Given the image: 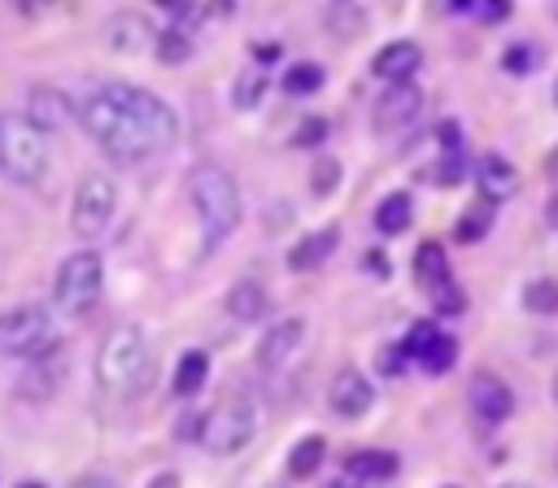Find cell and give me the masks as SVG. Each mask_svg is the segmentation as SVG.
I'll use <instances>...</instances> for the list:
<instances>
[{
	"mask_svg": "<svg viewBox=\"0 0 558 488\" xmlns=\"http://www.w3.org/2000/svg\"><path fill=\"white\" fill-rule=\"evenodd\" d=\"M78 122L113 161H148V157H157V144L148 139V131L105 87L92 91L87 100H78Z\"/></svg>",
	"mask_w": 558,
	"mask_h": 488,
	"instance_id": "cell-1",
	"label": "cell"
},
{
	"mask_svg": "<svg viewBox=\"0 0 558 488\" xmlns=\"http://www.w3.org/2000/svg\"><path fill=\"white\" fill-rule=\"evenodd\" d=\"M187 200H192V209L201 218L205 248H218L240 227V187L222 166L196 161L187 170Z\"/></svg>",
	"mask_w": 558,
	"mask_h": 488,
	"instance_id": "cell-2",
	"label": "cell"
},
{
	"mask_svg": "<svg viewBox=\"0 0 558 488\" xmlns=\"http://www.w3.org/2000/svg\"><path fill=\"white\" fill-rule=\"evenodd\" d=\"M96 379L105 392H118V396H135L148 388L153 379V349H148V335L140 327H113L96 353Z\"/></svg>",
	"mask_w": 558,
	"mask_h": 488,
	"instance_id": "cell-3",
	"label": "cell"
},
{
	"mask_svg": "<svg viewBox=\"0 0 558 488\" xmlns=\"http://www.w3.org/2000/svg\"><path fill=\"white\" fill-rule=\"evenodd\" d=\"M52 166L48 135L26 113H0V170L17 183H39Z\"/></svg>",
	"mask_w": 558,
	"mask_h": 488,
	"instance_id": "cell-4",
	"label": "cell"
},
{
	"mask_svg": "<svg viewBox=\"0 0 558 488\" xmlns=\"http://www.w3.org/2000/svg\"><path fill=\"white\" fill-rule=\"evenodd\" d=\"M100 288H105V266H100V253L92 248H78L70 253L61 266H57V279H52V301L61 314L70 318H83L96 301H100Z\"/></svg>",
	"mask_w": 558,
	"mask_h": 488,
	"instance_id": "cell-5",
	"label": "cell"
},
{
	"mask_svg": "<svg viewBox=\"0 0 558 488\" xmlns=\"http://www.w3.org/2000/svg\"><path fill=\"white\" fill-rule=\"evenodd\" d=\"M253 431H257V410H253V401H248L244 392H227V396L205 414V423H201V444H205L209 453H218V457H231V453H240V449L253 440Z\"/></svg>",
	"mask_w": 558,
	"mask_h": 488,
	"instance_id": "cell-6",
	"label": "cell"
},
{
	"mask_svg": "<svg viewBox=\"0 0 558 488\" xmlns=\"http://www.w3.org/2000/svg\"><path fill=\"white\" fill-rule=\"evenodd\" d=\"M57 349V327L44 305H13L0 314V353L4 357H48Z\"/></svg>",
	"mask_w": 558,
	"mask_h": 488,
	"instance_id": "cell-7",
	"label": "cell"
},
{
	"mask_svg": "<svg viewBox=\"0 0 558 488\" xmlns=\"http://www.w3.org/2000/svg\"><path fill=\"white\" fill-rule=\"evenodd\" d=\"M105 91H109L126 113H135V122L148 131V139L157 144V152L174 148V139H179V118H174V109H170L157 91L135 87V83H105Z\"/></svg>",
	"mask_w": 558,
	"mask_h": 488,
	"instance_id": "cell-8",
	"label": "cell"
},
{
	"mask_svg": "<svg viewBox=\"0 0 558 488\" xmlns=\"http://www.w3.org/2000/svg\"><path fill=\"white\" fill-rule=\"evenodd\" d=\"M113 209H118L113 179L109 174H83L74 187V200H70V231L78 240H96L113 222Z\"/></svg>",
	"mask_w": 558,
	"mask_h": 488,
	"instance_id": "cell-9",
	"label": "cell"
},
{
	"mask_svg": "<svg viewBox=\"0 0 558 488\" xmlns=\"http://www.w3.org/2000/svg\"><path fill=\"white\" fill-rule=\"evenodd\" d=\"M423 113V91L414 83H388V91L375 100V131L379 135H397L405 126H414Z\"/></svg>",
	"mask_w": 558,
	"mask_h": 488,
	"instance_id": "cell-10",
	"label": "cell"
},
{
	"mask_svg": "<svg viewBox=\"0 0 558 488\" xmlns=\"http://www.w3.org/2000/svg\"><path fill=\"white\" fill-rule=\"evenodd\" d=\"M327 405H331V414L336 418H344V423H353V418H362L371 405H375V383L362 375V370H340L336 379H331V388H327Z\"/></svg>",
	"mask_w": 558,
	"mask_h": 488,
	"instance_id": "cell-11",
	"label": "cell"
},
{
	"mask_svg": "<svg viewBox=\"0 0 558 488\" xmlns=\"http://www.w3.org/2000/svg\"><path fill=\"white\" fill-rule=\"evenodd\" d=\"M466 396H471L475 418H480V423H488V427H501V423L514 414V392H510L497 375H488V370H475V375H471Z\"/></svg>",
	"mask_w": 558,
	"mask_h": 488,
	"instance_id": "cell-12",
	"label": "cell"
},
{
	"mask_svg": "<svg viewBox=\"0 0 558 488\" xmlns=\"http://www.w3.org/2000/svg\"><path fill=\"white\" fill-rule=\"evenodd\" d=\"M105 44H109L113 52H122V57H140V52H148V48L157 44V26H153L144 13L122 9V13H113V17L105 22Z\"/></svg>",
	"mask_w": 558,
	"mask_h": 488,
	"instance_id": "cell-13",
	"label": "cell"
},
{
	"mask_svg": "<svg viewBox=\"0 0 558 488\" xmlns=\"http://www.w3.org/2000/svg\"><path fill=\"white\" fill-rule=\"evenodd\" d=\"M22 113L48 135V131H61V126L70 122L74 100H70L61 87H52V83H35V87L26 91V109H22Z\"/></svg>",
	"mask_w": 558,
	"mask_h": 488,
	"instance_id": "cell-14",
	"label": "cell"
},
{
	"mask_svg": "<svg viewBox=\"0 0 558 488\" xmlns=\"http://www.w3.org/2000/svg\"><path fill=\"white\" fill-rule=\"evenodd\" d=\"M418 65H423V52H418V44H410V39L384 44V48L375 52V61H371L375 78H388V83H410V74H414Z\"/></svg>",
	"mask_w": 558,
	"mask_h": 488,
	"instance_id": "cell-15",
	"label": "cell"
},
{
	"mask_svg": "<svg viewBox=\"0 0 558 488\" xmlns=\"http://www.w3.org/2000/svg\"><path fill=\"white\" fill-rule=\"evenodd\" d=\"M514 192H519V170H514L506 157L488 152V157L480 161V196H484L488 205H497V200H510Z\"/></svg>",
	"mask_w": 558,
	"mask_h": 488,
	"instance_id": "cell-16",
	"label": "cell"
},
{
	"mask_svg": "<svg viewBox=\"0 0 558 488\" xmlns=\"http://www.w3.org/2000/svg\"><path fill=\"white\" fill-rule=\"evenodd\" d=\"M336 240H340L336 227H323V231L301 235V240L288 248V266H292V270H314V266H323V261L336 253Z\"/></svg>",
	"mask_w": 558,
	"mask_h": 488,
	"instance_id": "cell-17",
	"label": "cell"
},
{
	"mask_svg": "<svg viewBox=\"0 0 558 488\" xmlns=\"http://www.w3.org/2000/svg\"><path fill=\"white\" fill-rule=\"evenodd\" d=\"M266 309H270V296H266V288H262L257 279L231 283V292H227V314H231L235 322H257Z\"/></svg>",
	"mask_w": 558,
	"mask_h": 488,
	"instance_id": "cell-18",
	"label": "cell"
},
{
	"mask_svg": "<svg viewBox=\"0 0 558 488\" xmlns=\"http://www.w3.org/2000/svg\"><path fill=\"white\" fill-rule=\"evenodd\" d=\"M301 335H305V322H301V318H283L279 327H270V331L262 335L257 362H262V366H279V362L301 344Z\"/></svg>",
	"mask_w": 558,
	"mask_h": 488,
	"instance_id": "cell-19",
	"label": "cell"
},
{
	"mask_svg": "<svg viewBox=\"0 0 558 488\" xmlns=\"http://www.w3.org/2000/svg\"><path fill=\"white\" fill-rule=\"evenodd\" d=\"M445 279H449V257H445V244L423 240V244L414 248V283H418L423 292H432V288H440Z\"/></svg>",
	"mask_w": 558,
	"mask_h": 488,
	"instance_id": "cell-20",
	"label": "cell"
},
{
	"mask_svg": "<svg viewBox=\"0 0 558 488\" xmlns=\"http://www.w3.org/2000/svg\"><path fill=\"white\" fill-rule=\"evenodd\" d=\"M205 379H209V353L187 349L174 366V396H196L205 388Z\"/></svg>",
	"mask_w": 558,
	"mask_h": 488,
	"instance_id": "cell-21",
	"label": "cell"
},
{
	"mask_svg": "<svg viewBox=\"0 0 558 488\" xmlns=\"http://www.w3.org/2000/svg\"><path fill=\"white\" fill-rule=\"evenodd\" d=\"M392 471H397V457L384 453V449H357V453L344 457V475L349 479H384Z\"/></svg>",
	"mask_w": 558,
	"mask_h": 488,
	"instance_id": "cell-22",
	"label": "cell"
},
{
	"mask_svg": "<svg viewBox=\"0 0 558 488\" xmlns=\"http://www.w3.org/2000/svg\"><path fill=\"white\" fill-rule=\"evenodd\" d=\"M323 453H327V440L323 436H301L288 453V475L292 479H310L318 466H323Z\"/></svg>",
	"mask_w": 558,
	"mask_h": 488,
	"instance_id": "cell-23",
	"label": "cell"
},
{
	"mask_svg": "<svg viewBox=\"0 0 558 488\" xmlns=\"http://www.w3.org/2000/svg\"><path fill=\"white\" fill-rule=\"evenodd\" d=\"M375 227H379L384 235H401V231L410 227V196H405V192L384 196L379 209H375Z\"/></svg>",
	"mask_w": 558,
	"mask_h": 488,
	"instance_id": "cell-24",
	"label": "cell"
},
{
	"mask_svg": "<svg viewBox=\"0 0 558 488\" xmlns=\"http://www.w3.org/2000/svg\"><path fill=\"white\" fill-rule=\"evenodd\" d=\"M523 309H527V314H541V318L558 314V279H549V274L532 279V283L523 288Z\"/></svg>",
	"mask_w": 558,
	"mask_h": 488,
	"instance_id": "cell-25",
	"label": "cell"
},
{
	"mask_svg": "<svg viewBox=\"0 0 558 488\" xmlns=\"http://www.w3.org/2000/svg\"><path fill=\"white\" fill-rule=\"evenodd\" d=\"M153 52H157V61L179 65V61H187V57H192V35H187L183 26H166V30H157Z\"/></svg>",
	"mask_w": 558,
	"mask_h": 488,
	"instance_id": "cell-26",
	"label": "cell"
},
{
	"mask_svg": "<svg viewBox=\"0 0 558 488\" xmlns=\"http://www.w3.org/2000/svg\"><path fill=\"white\" fill-rule=\"evenodd\" d=\"M323 87V65L318 61H296L283 70V91L288 96H314Z\"/></svg>",
	"mask_w": 558,
	"mask_h": 488,
	"instance_id": "cell-27",
	"label": "cell"
},
{
	"mask_svg": "<svg viewBox=\"0 0 558 488\" xmlns=\"http://www.w3.org/2000/svg\"><path fill=\"white\" fill-rule=\"evenodd\" d=\"M488 227H493V205H488V200H480V205H471V209L458 218L453 235H458L462 244H475V240H484V235H488Z\"/></svg>",
	"mask_w": 558,
	"mask_h": 488,
	"instance_id": "cell-28",
	"label": "cell"
},
{
	"mask_svg": "<svg viewBox=\"0 0 558 488\" xmlns=\"http://www.w3.org/2000/svg\"><path fill=\"white\" fill-rule=\"evenodd\" d=\"M453 357H458V344H453L449 335H436V340L418 353V366H423V370H432V375H440V370H449V366H453Z\"/></svg>",
	"mask_w": 558,
	"mask_h": 488,
	"instance_id": "cell-29",
	"label": "cell"
},
{
	"mask_svg": "<svg viewBox=\"0 0 558 488\" xmlns=\"http://www.w3.org/2000/svg\"><path fill=\"white\" fill-rule=\"evenodd\" d=\"M262 91H266V74L253 65V70H244L240 78H235V109H257V100H262Z\"/></svg>",
	"mask_w": 558,
	"mask_h": 488,
	"instance_id": "cell-30",
	"label": "cell"
},
{
	"mask_svg": "<svg viewBox=\"0 0 558 488\" xmlns=\"http://www.w3.org/2000/svg\"><path fill=\"white\" fill-rule=\"evenodd\" d=\"M427 296H432V309H436V314H445V318H453V314H462V309H466V292H462L453 279H445V283H440V288H432Z\"/></svg>",
	"mask_w": 558,
	"mask_h": 488,
	"instance_id": "cell-31",
	"label": "cell"
},
{
	"mask_svg": "<svg viewBox=\"0 0 558 488\" xmlns=\"http://www.w3.org/2000/svg\"><path fill=\"white\" fill-rule=\"evenodd\" d=\"M532 65H536V48H532V44H510V48L501 52V70L514 74V78L532 74Z\"/></svg>",
	"mask_w": 558,
	"mask_h": 488,
	"instance_id": "cell-32",
	"label": "cell"
},
{
	"mask_svg": "<svg viewBox=\"0 0 558 488\" xmlns=\"http://www.w3.org/2000/svg\"><path fill=\"white\" fill-rule=\"evenodd\" d=\"M432 183H440V187H453V183H462V174H466V166H462V152H445L432 170Z\"/></svg>",
	"mask_w": 558,
	"mask_h": 488,
	"instance_id": "cell-33",
	"label": "cell"
},
{
	"mask_svg": "<svg viewBox=\"0 0 558 488\" xmlns=\"http://www.w3.org/2000/svg\"><path fill=\"white\" fill-rule=\"evenodd\" d=\"M336 183H340V161H336V157H323V161L314 166V174H310V192H314V196H327Z\"/></svg>",
	"mask_w": 558,
	"mask_h": 488,
	"instance_id": "cell-34",
	"label": "cell"
},
{
	"mask_svg": "<svg viewBox=\"0 0 558 488\" xmlns=\"http://www.w3.org/2000/svg\"><path fill=\"white\" fill-rule=\"evenodd\" d=\"M436 335H440V331H436V322H414V327H410V335H405V344H401V349H405V357H414V362H418V353H423Z\"/></svg>",
	"mask_w": 558,
	"mask_h": 488,
	"instance_id": "cell-35",
	"label": "cell"
},
{
	"mask_svg": "<svg viewBox=\"0 0 558 488\" xmlns=\"http://www.w3.org/2000/svg\"><path fill=\"white\" fill-rule=\"evenodd\" d=\"M323 135H327V122H323V118H305V122L292 131V144H296V148H314V144H323Z\"/></svg>",
	"mask_w": 558,
	"mask_h": 488,
	"instance_id": "cell-36",
	"label": "cell"
},
{
	"mask_svg": "<svg viewBox=\"0 0 558 488\" xmlns=\"http://www.w3.org/2000/svg\"><path fill=\"white\" fill-rule=\"evenodd\" d=\"M475 13H480V22H506L510 17V0H475Z\"/></svg>",
	"mask_w": 558,
	"mask_h": 488,
	"instance_id": "cell-37",
	"label": "cell"
},
{
	"mask_svg": "<svg viewBox=\"0 0 558 488\" xmlns=\"http://www.w3.org/2000/svg\"><path fill=\"white\" fill-rule=\"evenodd\" d=\"M375 366H379L384 375H397V370L405 366V349H401V344H384V353L375 357Z\"/></svg>",
	"mask_w": 558,
	"mask_h": 488,
	"instance_id": "cell-38",
	"label": "cell"
},
{
	"mask_svg": "<svg viewBox=\"0 0 558 488\" xmlns=\"http://www.w3.org/2000/svg\"><path fill=\"white\" fill-rule=\"evenodd\" d=\"M157 9H161V13H170L174 22H187V17L196 13V4H192V0H157Z\"/></svg>",
	"mask_w": 558,
	"mask_h": 488,
	"instance_id": "cell-39",
	"label": "cell"
},
{
	"mask_svg": "<svg viewBox=\"0 0 558 488\" xmlns=\"http://www.w3.org/2000/svg\"><path fill=\"white\" fill-rule=\"evenodd\" d=\"M436 135H440L445 152H458V135H462V131H458V122H440V126H436Z\"/></svg>",
	"mask_w": 558,
	"mask_h": 488,
	"instance_id": "cell-40",
	"label": "cell"
},
{
	"mask_svg": "<svg viewBox=\"0 0 558 488\" xmlns=\"http://www.w3.org/2000/svg\"><path fill=\"white\" fill-rule=\"evenodd\" d=\"M9 4H13L17 13H26V17H35V13H44V9L52 4V0H9Z\"/></svg>",
	"mask_w": 558,
	"mask_h": 488,
	"instance_id": "cell-41",
	"label": "cell"
},
{
	"mask_svg": "<svg viewBox=\"0 0 558 488\" xmlns=\"http://www.w3.org/2000/svg\"><path fill=\"white\" fill-rule=\"evenodd\" d=\"M70 488H118L109 475H83V479H74Z\"/></svg>",
	"mask_w": 558,
	"mask_h": 488,
	"instance_id": "cell-42",
	"label": "cell"
},
{
	"mask_svg": "<svg viewBox=\"0 0 558 488\" xmlns=\"http://www.w3.org/2000/svg\"><path fill=\"white\" fill-rule=\"evenodd\" d=\"M148 488H179V475H174V471H166V475H157Z\"/></svg>",
	"mask_w": 558,
	"mask_h": 488,
	"instance_id": "cell-43",
	"label": "cell"
},
{
	"mask_svg": "<svg viewBox=\"0 0 558 488\" xmlns=\"http://www.w3.org/2000/svg\"><path fill=\"white\" fill-rule=\"evenodd\" d=\"M545 174L558 183V148H549V157H545Z\"/></svg>",
	"mask_w": 558,
	"mask_h": 488,
	"instance_id": "cell-44",
	"label": "cell"
},
{
	"mask_svg": "<svg viewBox=\"0 0 558 488\" xmlns=\"http://www.w3.org/2000/svg\"><path fill=\"white\" fill-rule=\"evenodd\" d=\"M366 261H371V270H384V274H388V257H384V253H371Z\"/></svg>",
	"mask_w": 558,
	"mask_h": 488,
	"instance_id": "cell-45",
	"label": "cell"
},
{
	"mask_svg": "<svg viewBox=\"0 0 558 488\" xmlns=\"http://www.w3.org/2000/svg\"><path fill=\"white\" fill-rule=\"evenodd\" d=\"M445 9H453V13H466V9H475V0H445Z\"/></svg>",
	"mask_w": 558,
	"mask_h": 488,
	"instance_id": "cell-46",
	"label": "cell"
},
{
	"mask_svg": "<svg viewBox=\"0 0 558 488\" xmlns=\"http://www.w3.org/2000/svg\"><path fill=\"white\" fill-rule=\"evenodd\" d=\"M549 227H558V196L549 200Z\"/></svg>",
	"mask_w": 558,
	"mask_h": 488,
	"instance_id": "cell-47",
	"label": "cell"
},
{
	"mask_svg": "<svg viewBox=\"0 0 558 488\" xmlns=\"http://www.w3.org/2000/svg\"><path fill=\"white\" fill-rule=\"evenodd\" d=\"M214 13H231V0H214Z\"/></svg>",
	"mask_w": 558,
	"mask_h": 488,
	"instance_id": "cell-48",
	"label": "cell"
},
{
	"mask_svg": "<svg viewBox=\"0 0 558 488\" xmlns=\"http://www.w3.org/2000/svg\"><path fill=\"white\" fill-rule=\"evenodd\" d=\"M327 488H353V479H336V484H327Z\"/></svg>",
	"mask_w": 558,
	"mask_h": 488,
	"instance_id": "cell-49",
	"label": "cell"
},
{
	"mask_svg": "<svg viewBox=\"0 0 558 488\" xmlns=\"http://www.w3.org/2000/svg\"><path fill=\"white\" fill-rule=\"evenodd\" d=\"M17 488H44V484H39V479H26V484H17Z\"/></svg>",
	"mask_w": 558,
	"mask_h": 488,
	"instance_id": "cell-50",
	"label": "cell"
},
{
	"mask_svg": "<svg viewBox=\"0 0 558 488\" xmlns=\"http://www.w3.org/2000/svg\"><path fill=\"white\" fill-rule=\"evenodd\" d=\"M554 105H558V83H554Z\"/></svg>",
	"mask_w": 558,
	"mask_h": 488,
	"instance_id": "cell-51",
	"label": "cell"
},
{
	"mask_svg": "<svg viewBox=\"0 0 558 488\" xmlns=\"http://www.w3.org/2000/svg\"><path fill=\"white\" fill-rule=\"evenodd\" d=\"M554 396H558V379H554Z\"/></svg>",
	"mask_w": 558,
	"mask_h": 488,
	"instance_id": "cell-52",
	"label": "cell"
}]
</instances>
